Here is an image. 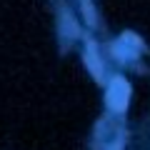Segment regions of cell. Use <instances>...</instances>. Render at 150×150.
<instances>
[{
	"label": "cell",
	"instance_id": "obj_1",
	"mask_svg": "<svg viewBox=\"0 0 150 150\" xmlns=\"http://www.w3.org/2000/svg\"><path fill=\"white\" fill-rule=\"evenodd\" d=\"M128 98H130V88L128 83L123 80V78H115V80L110 83V90H108V103H110V108H115V110H125V105H128Z\"/></svg>",
	"mask_w": 150,
	"mask_h": 150
}]
</instances>
